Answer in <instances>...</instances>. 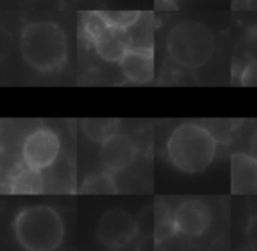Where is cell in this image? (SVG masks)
I'll return each instance as SVG.
<instances>
[{
	"label": "cell",
	"mask_w": 257,
	"mask_h": 251,
	"mask_svg": "<svg viewBox=\"0 0 257 251\" xmlns=\"http://www.w3.org/2000/svg\"><path fill=\"white\" fill-rule=\"evenodd\" d=\"M18 48L23 60L42 74L60 71L68 59V39L63 29L47 20L27 23L20 32Z\"/></svg>",
	"instance_id": "6da1fadb"
},
{
	"label": "cell",
	"mask_w": 257,
	"mask_h": 251,
	"mask_svg": "<svg viewBox=\"0 0 257 251\" xmlns=\"http://www.w3.org/2000/svg\"><path fill=\"white\" fill-rule=\"evenodd\" d=\"M217 145V137L209 128L196 122H185L170 133L166 154L179 172L196 175L205 172L214 163Z\"/></svg>",
	"instance_id": "7a4b0ae2"
},
{
	"label": "cell",
	"mask_w": 257,
	"mask_h": 251,
	"mask_svg": "<svg viewBox=\"0 0 257 251\" xmlns=\"http://www.w3.org/2000/svg\"><path fill=\"white\" fill-rule=\"evenodd\" d=\"M215 47L212 30L196 20L176 23L166 38L169 59L184 69H199L208 65L215 54Z\"/></svg>",
	"instance_id": "3957f363"
},
{
	"label": "cell",
	"mask_w": 257,
	"mask_h": 251,
	"mask_svg": "<svg viewBox=\"0 0 257 251\" xmlns=\"http://www.w3.org/2000/svg\"><path fill=\"white\" fill-rule=\"evenodd\" d=\"M14 235L24 251H56L63 241L65 224L56 209L29 206L17 214Z\"/></svg>",
	"instance_id": "277c9868"
},
{
	"label": "cell",
	"mask_w": 257,
	"mask_h": 251,
	"mask_svg": "<svg viewBox=\"0 0 257 251\" xmlns=\"http://www.w3.org/2000/svg\"><path fill=\"white\" fill-rule=\"evenodd\" d=\"M60 148V139L53 130L35 128L21 143L20 152L23 164L44 172L59 160Z\"/></svg>",
	"instance_id": "5b68a950"
},
{
	"label": "cell",
	"mask_w": 257,
	"mask_h": 251,
	"mask_svg": "<svg viewBox=\"0 0 257 251\" xmlns=\"http://www.w3.org/2000/svg\"><path fill=\"white\" fill-rule=\"evenodd\" d=\"M139 235L137 221L125 209H110L98 221L96 238L110 250H120L126 247Z\"/></svg>",
	"instance_id": "8992f818"
},
{
	"label": "cell",
	"mask_w": 257,
	"mask_h": 251,
	"mask_svg": "<svg viewBox=\"0 0 257 251\" xmlns=\"http://www.w3.org/2000/svg\"><path fill=\"white\" fill-rule=\"evenodd\" d=\"M173 212L178 233L188 238H199L205 235L212 224L211 208L199 199L181 202Z\"/></svg>",
	"instance_id": "52a82bcc"
},
{
	"label": "cell",
	"mask_w": 257,
	"mask_h": 251,
	"mask_svg": "<svg viewBox=\"0 0 257 251\" xmlns=\"http://www.w3.org/2000/svg\"><path fill=\"white\" fill-rule=\"evenodd\" d=\"M139 148L125 133H116L101 145V160L110 173H119L128 169L137 158Z\"/></svg>",
	"instance_id": "ba28073f"
},
{
	"label": "cell",
	"mask_w": 257,
	"mask_h": 251,
	"mask_svg": "<svg viewBox=\"0 0 257 251\" xmlns=\"http://www.w3.org/2000/svg\"><path fill=\"white\" fill-rule=\"evenodd\" d=\"M96 54L107 62H120L133 48L134 39L130 29L107 24L93 39Z\"/></svg>",
	"instance_id": "9c48e42d"
},
{
	"label": "cell",
	"mask_w": 257,
	"mask_h": 251,
	"mask_svg": "<svg viewBox=\"0 0 257 251\" xmlns=\"http://www.w3.org/2000/svg\"><path fill=\"white\" fill-rule=\"evenodd\" d=\"M123 77L134 84H146L154 80L155 63L151 47H133L119 62Z\"/></svg>",
	"instance_id": "30bf717a"
},
{
	"label": "cell",
	"mask_w": 257,
	"mask_h": 251,
	"mask_svg": "<svg viewBox=\"0 0 257 251\" xmlns=\"http://www.w3.org/2000/svg\"><path fill=\"white\" fill-rule=\"evenodd\" d=\"M232 193L238 196L257 194V160L250 152H235L230 158Z\"/></svg>",
	"instance_id": "8fae6325"
},
{
	"label": "cell",
	"mask_w": 257,
	"mask_h": 251,
	"mask_svg": "<svg viewBox=\"0 0 257 251\" xmlns=\"http://www.w3.org/2000/svg\"><path fill=\"white\" fill-rule=\"evenodd\" d=\"M11 194H41L45 191V179L41 170L23 166L15 170L6 184Z\"/></svg>",
	"instance_id": "7c38bea8"
},
{
	"label": "cell",
	"mask_w": 257,
	"mask_h": 251,
	"mask_svg": "<svg viewBox=\"0 0 257 251\" xmlns=\"http://www.w3.org/2000/svg\"><path fill=\"white\" fill-rule=\"evenodd\" d=\"M154 209H155L154 239L160 244L173 238L178 233V229L175 223V212H172L163 200H158Z\"/></svg>",
	"instance_id": "4fadbf2b"
},
{
	"label": "cell",
	"mask_w": 257,
	"mask_h": 251,
	"mask_svg": "<svg viewBox=\"0 0 257 251\" xmlns=\"http://www.w3.org/2000/svg\"><path fill=\"white\" fill-rule=\"evenodd\" d=\"M119 119H83L81 130L87 139L96 143H104L111 136L119 133Z\"/></svg>",
	"instance_id": "5bb4252c"
},
{
	"label": "cell",
	"mask_w": 257,
	"mask_h": 251,
	"mask_svg": "<svg viewBox=\"0 0 257 251\" xmlns=\"http://www.w3.org/2000/svg\"><path fill=\"white\" fill-rule=\"evenodd\" d=\"M83 194H117V184L110 172H96L89 175L80 188Z\"/></svg>",
	"instance_id": "9a60e30c"
},
{
	"label": "cell",
	"mask_w": 257,
	"mask_h": 251,
	"mask_svg": "<svg viewBox=\"0 0 257 251\" xmlns=\"http://www.w3.org/2000/svg\"><path fill=\"white\" fill-rule=\"evenodd\" d=\"M247 62L257 63V27L251 29L248 33V38L245 41V48H244Z\"/></svg>",
	"instance_id": "2e32d148"
},
{
	"label": "cell",
	"mask_w": 257,
	"mask_h": 251,
	"mask_svg": "<svg viewBox=\"0 0 257 251\" xmlns=\"http://www.w3.org/2000/svg\"><path fill=\"white\" fill-rule=\"evenodd\" d=\"M241 84L242 86H257V63L247 62L241 71Z\"/></svg>",
	"instance_id": "e0dca14e"
},
{
	"label": "cell",
	"mask_w": 257,
	"mask_h": 251,
	"mask_svg": "<svg viewBox=\"0 0 257 251\" xmlns=\"http://www.w3.org/2000/svg\"><path fill=\"white\" fill-rule=\"evenodd\" d=\"M247 241H248V247L253 251H257V214L253 215L247 224Z\"/></svg>",
	"instance_id": "ac0fdd59"
},
{
	"label": "cell",
	"mask_w": 257,
	"mask_h": 251,
	"mask_svg": "<svg viewBox=\"0 0 257 251\" xmlns=\"http://www.w3.org/2000/svg\"><path fill=\"white\" fill-rule=\"evenodd\" d=\"M155 244H158L154 238H143L137 247V251H155Z\"/></svg>",
	"instance_id": "d6986e66"
},
{
	"label": "cell",
	"mask_w": 257,
	"mask_h": 251,
	"mask_svg": "<svg viewBox=\"0 0 257 251\" xmlns=\"http://www.w3.org/2000/svg\"><path fill=\"white\" fill-rule=\"evenodd\" d=\"M248 152L257 160V128L253 131L251 137H250V143H248Z\"/></svg>",
	"instance_id": "ffe728a7"
},
{
	"label": "cell",
	"mask_w": 257,
	"mask_h": 251,
	"mask_svg": "<svg viewBox=\"0 0 257 251\" xmlns=\"http://www.w3.org/2000/svg\"><path fill=\"white\" fill-rule=\"evenodd\" d=\"M170 2H173V3H175V2H176V0H170Z\"/></svg>",
	"instance_id": "44dd1931"
}]
</instances>
